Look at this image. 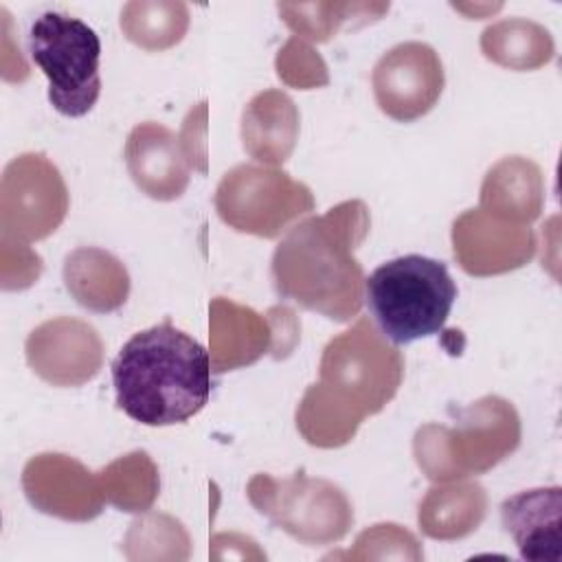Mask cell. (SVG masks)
Listing matches in <instances>:
<instances>
[{
    "instance_id": "obj_1",
    "label": "cell",
    "mask_w": 562,
    "mask_h": 562,
    "mask_svg": "<svg viewBox=\"0 0 562 562\" xmlns=\"http://www.w3.org/2000/svg\"><path fill=\"white\" fill-rule=\"evenodd\" d=\"M404 378V356L369 318L334 336L321 356L318 382L296 406V428L316 448L349 443L364 417L380 413Z\"/></svg>"
},
{
    "instance_id": "obj_2",
    "label": "cell",
    "mask_w": 562,
    "mask_h": 562,
    "mask_svg": "<svg viewBox=\"0 0 562 562\" xmlns=\"http://www.w3.org/2000/svg\"><path fill=\"white\" fill-rule=\"evenodd\" d=\"M369 226L362 200L340 202L292 226L272 252L277 294L331 321H351L364 301V272L353 250L369 235Z\"/></svg>"
},
{
    "instance_id": "obj_3",
    "label": "cell",
    "mask_w": 562,
    "mask_h": 562,
    "mask_svg": "<svg viewBox=\"0 0 562 562\" xmlns=\"http://www.w3.org/2000/svg\"><path fill=\"white\" fill-rule=\"evenodd\" d=\"M211 373L209 351L169 318L134 334L112 360L116 404L145 426L195 417L211 397Z\"/></svg>"
},
{
    "instance_id": "obj_4",
    "label": "cell",
    "mask_w": 562,
    "mask_h": 562,
    "mask_svg": "<svg viewBox=\"0 0 562 562\" xmlns=\"http://www.w3.org/2000/svg\"><path fill=\"white\" fill-rule=\"evenodd\" d=\"M520 435V417L512 402L483 395L457 413L454 426H419L413 454L430 481L448 483L492 470L518 448Z\"/></svg>"
},
{
    "instance_id": "obj_5",
    "label": "cell",
    "mask_w": 562,
    "mask_h": 562,
    "mask_svg": "<svg viewBox=\"0 0 562 562\" xmlns=\"http://www.w3.org/2000/svg\"><path fill=\"white\" fill-rule=\"evenodd\" d=\"M364 299L380 334L393 345H408L443 329L457 283L443 261L404 255L364 279Z\"/></svg>"
},
{
    "instance_id": "obj_6",
    "label": "cell",
    "mask_w": 562,
    "mask_h": 562,
    "mask_svg": "<svg viewBox=\"0 0 562 562\" xmlns=\"http://www.w3.org/2000/svg\"><path fill=\"white\" fill-rule=\"evenodd\" d=\"M29 53L48 79L50 105L70 119L88 114L101 94V40L79 18L44 11L29 31Z\"/></svg>"
},
{
    "instance_id": "obj_7",
    "label": "cell",
    "mask_w": 562,
    "mask_h": 562,
    "mask_svg": "<svg viewBox=\"0 0 562 562\" xmlns=\"http://www.w3.org/2000/svg\"><path fill=\"white\" fill-rule=\"evenodd\" d=\"M246 494L261 516L310 547L338 542L353 525L347 494L336 483L312 479L303 470L285 479L255 474Z\"/></svg>"
},
{
    "instance_id": "obj_8",
    "label": "cell",
    "mask_w": 562,
    "mask_h": 562,
    "mask_svg": "<svg viewBox=\"0 0 562 562\" xmlns=\"http://www.w3.org/2000/svg\"><path fill=\"white\" fill-rule=\"evenodd\" d=\"M307 184L288 171L241 162L226 171L215 189V211L237 233L274 239L292 222L314 211Z\"/></svg>"
},
{
    "instance_id": "obj_9",
    "label": "cell",
    "mask_w": 562,
    "mask_h": 562,
    "mask_svg": "<svg viewBox=\"0 0 562 562\" xmlns=\"http://www.w3.org/2000/svg\"><path fill=\"white\" fill-rule=\"evenodd\" d=\"M68 189L42 151L15 156L0 180L2 237L31 244L53 235L68 213Z\"/></svg>"
},
{
    "instance_id": "obj_10",
    "label": "cell",
    "mask_w": 562,
    "mask_h": 562,
    "mask_svg": "<svg viewBox=\"0 0 562 562\" xmlns=\"http://www.w3.org/2000/svg\"><path fill=\"white\" fill-rule=\"evenodd\" d=\"M443 66L424 42H402L386 50L371 72L378 108L400 123L428 114L443 92Z\"/></svg>"
},
{
    "instance_id": "obj_11",
    "label": "cell",
    "mask_w": 562,
    "mask_h": 562,
    "mask_svg": "<svg viewBox=\"0 0 562 562\" xmlns=\"http://www.w3.org/2000/svg\"><path fill=\"white\" fill-rule=\"evenodd\" d=\"M31 371L53 386H81L103 367V340L81 318L55 316L40 323L24 342Z\"/></svg>"
},
{
    "instance_id": "obj_12",
    "label": "cell",
    "mask_w": 562,
    "mask_h": 562,
    "mask_svg": "<svg viewBox=\"0 0 562 562\" xmlns=\"http://www.w3.org/2000/svg\"><path fill=\"white\" fill-rule=\"evenodd\" d=\"M452 252L463 272L494 277L522 268L536 255L529 224H514L483 209H468L452 222Z\"/></svg>"
},
{
    "instance_id": "obj_13",
    "label": "cell",
    "mask_w": 562,
    "mask_h": 562,
    "mask_svg": "<svg viewBox=\"0 0 562 562\" xmlns=\"http://www.w3.org/2000/svg\"><path fill=\"white\" fill-rule=\"evenodd\" d=\"M22 487L35 509L72 522L97 518L105 503L97 474L61 452L29 459L22 470Z\"/></svg>"
},
{
    "instance_id": "obj_14",
    "label": "cell",
    "mask_w": 562,
    "mask_h": 562,
    "mask_svg": "<svg viewBox=\"0 0 562 562\" xmlns=\"http://www.w3.org/2000/svg\"><path fill=\"white\" fill-rule=\"evenodd\" d=\"M125 165L134 184L154 200H178L189 184V160L180 138L165 125L138 123L125 140Z\"/></svg>"
},
{
    "instance_id": "obj_15",
    "label": "cell",
    "mask_w": 562,
    "mask_h": 562,
    "mask_svg": "<svg viewBox=\"0 0 562 562\" xmlns=\"http://www.w3.org/2000/svg\"><path fill=\"white\" fill-rule=\"evenodd\" d=\"M505 531L522 560H562V487H533L507 496L501 505Z\"/></svg>"
},
{
    "instance_id": "obj_16",
    "label": "cell",
    "mask_w": 562,
    "mask_h": 562,
    "mask_svg": "<svg viewBox=\"0 0 562 562\" xmlns=\"http://www.w3.org/2000/svg\"><path fill=\"white\" fill-rule=\"evenodd\" d=\"M209 312V356L213 373L248 367L272 349L270 323L255 310L217 296L211 301Z\"/></svg>"
},
{
    "instance_id": "obj_17",
    "label": "cell",
    "mask_w": 562,
    "mask_h": 562,
    "mask_svg": "<svg viewBox=\"0 0 562 562\" xmlns=\"http://www.w3.org/2000/svg\"><path fill=\"white\" fill-rule=\"evenodd\" d=\"M301 114L283 90L257 92L241 112V145L261 165H283L299 140Z\"/></svg>"
},
{
    "instance_id": "obj_18",
    "label": "cell",
    "mask_w": 562,
    "mask_h": 562,
    "mask_svg": "<svg viewBox=\"0 0 562 562\" xmlns=\"http://www.w3.org/2000/svg\"><path fill=\"white\" fill-rule=\"evenodd\" d=\"M544 206V178L525 156H505L483 178L479 209L514 224H531Z\"/></svg>"
},
{
    "instance_id": "obj_19",
    "label": "cell",
    "mask_w": 562,
    "mask_h": 562,
    "mask_svg": "<svg viewBox=\"0 0 562 562\" xmlns=\"http://www.w3.org/2000/svg\"><path fill=\"white\" fill-rule=\"evenodd\" d=\"M64 283L81 307L97 314L119 310L130 294V274L123 261L97 246L75 248L64 259Z\"/></svg>"
},
{
    "instance_id": "obj_20",
    "label": "cell",
    "mask_w": 562,
    "mask_h": 562,
    "mask_svg": "<svg viewBox=\"0 0 562 562\" xmlns=\"http://www.w3.org/2000/svg\"><path fill=\"white\" fill-rule=\"evenodd\" d=\"M487 512L481 483L459 481L432 485L417 509L419 529L435 540H459L479 529Z\"/></svg>"
},
{
    "instance_id": "obj_21",
    "label": "cell",
    "mask_w": 562,
    "mask_h": 562,
    "mask_svg": "<svg viewBox=\"0 0 562 562\" xmlns=\"http://www.w3.org/2000/svg\"><path fill=\"white\" fill-rule=\"evenodd\" d=\"M483 55L509 70H533L553 59L555 46L551 33L538 22L507 18L490 24L481 33Z\"/></svg>"
},
{
    "instance_id": "obj_22",
    "label": "cell",
    "mask_w": 562,
    "mask_h": 562,
    "mask_svg": "<svg viewBox=\"0 0 562 562\" xmlns=\"http://www.w3.org/2000/svg\"><path fill=\"white\" fill-rule=\"evenodd\" d=\"M105 503L121 512L143 514L147 512L160 492L158 468L145 450H134L114 459L101 472H97Z\"/></svg>"
},
{
    "instance_id": "obj_23",
    "label": "cell",
    "mask_w": 562,
    "mask_h": 562,
    "mask_svg": "<svg viewBox=\"0 0 562 562\" xmlns=\"http://www.w3.org/2000/svg\"><path fill=\"white\" fill-rule=\"evenodd\" d=\"M189 7L173 0H134L121 9L123 35L143 50H167L189 29Z\"/></svg>"
},
{
    "instance_id": "obj_24",
    "label": "cell",
    "mask_w": 562,
    "mask_h": 562,
    "mask_svg": "<svg viewBox=\"0 0 562 562\" xmlns=\"http://www.w3.org/2000/svg\"><path fill=\"white\" fill-rule=\"evenodd\" d=\"M279 15L294 31L299 40L327 42L345 22L362 18V22L378 20L389 4H358V2H279Z\"/></svg>"
},
{
    "instance_id": "obj_25",
    "label": "cell",
    "mask_w": 562,
    "mask_h": 562,
    "mask_svg": "<svg viewBox=\"0 0 562 562\" xmlns=\"http://www.w3.org/2000/svg\"><path fill=\"white\" fill-rule=\"evenodd\" d=\"M191 538L180 520L167 514H145L130 525L125 555L130 560H187Z\"/></svg>"
},
{
    "instance_id": "obj_26",
    "label": "cell",
    "mask_w": 562,
    "mask_h": 562,
    "mask_svg": "<svg viewBox=\"0 0 562 562\" xmlns=\"http://www.w3.org/2000/svg\"><path fill=\"white\" fill-rule=\"evenodd\" d=\"M345 558H351V560H369V558H375V560H397V558L422 560L424 551L419 549L417 538L408 529H404L395 522H380V525H373V527L364 529L356 538L353 549H349L345 553Z\"/></svg>"
},
{
    "instance_id": "obj_27",
    "label": "cell",
    "mask_w": 562,
    "mask_h": 562,
    "mask_svg": "<svg viewBox=\"0 0 562 562\" xmlns=\"http://www.w3.org/2000/svg\"><path fill=\"white\" fill-rule=\"evenodd\" d=\"M274 68L283 83L299 90H312L329 83L323 57L305 40L299 37H290L283 44V48L277 53Z\"/></svg>"
},
{
    "instance_id": "obj_28",
    "label": "cell",
    "mask_w": 562,
    "mask_h": 562,
    "mask_svg": "<svg viewBox=\"0 0 562 562\" xmlns=\"http://www.w3.org/2000/svg\"><path fill=\"white\" fill-rule=\"evenodd\" d=\"M206 101L198 103L189 110L182 132H180V145L184 151V158L189 165L198 171H206Z\"/></svg>"
},
{
    "instance_id": "obj_29",
    "label": "cell",
    "mask_w": 562,
    "mask_h": 562,
    "mask_svg": "<svg viewBox=\"0 0 562 562\" xmlns=\"http://www.w3.org/2000/svg\"><path fill=\"white\" fill-rule=\"evenodd\" d=\"M270 329H272V358L281 360L292 353L294 345L299 342L301 323L296 321V314L285 305H274L266 314Z\"/></svg>"
}]
</instances>
